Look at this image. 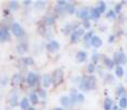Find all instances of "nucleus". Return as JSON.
Returning a JSON list of instances; mask_svg holds the SVG:
<instances>
[{
	"label": "nucleus",
	"instance_id": "nucleus-41",
	"mask_svg": "<svg viewBox=\"0 0 127 110\" xmlns=\"http://www.w3.org/2000/svg\"><path fill=\"white\" fill-rule=\"evenodd\" d=\"M106 78H107V80H108V82H113V80H114V78H113V76H112L111 74H106Z\"/></svg>",
	"mask_w": 127,
	"mask_h": 110
},
{
	"label": "nucleus",
	"instance_id": "nucleus-4",
	"mask_svg": "<svg viewBox=\"0 0 127 110\" xmlns=\"http://www.w3.org/2000/svg\"><path fill=\"white\" fill-rule=\"evenodd\" d=\"M76 16L82 20H90V9L89 8H81L76 11Z\"/></svg>",
	"mask_w": 127,
	"mask_h": 110
},
{
	"label": "nucleus",
	"instance_id": "nucleus-37",
	"mask_svg": "<svg viewBox=\"0 0 127 110\" xmlns=\"http://www.w3.org/2000/svg\"><path fill=\"white\" fill-rule=\"evenodd\" d=\"M122 8H123V2H121V3H117L115 6V8H114V11H115V13H119V12L122 11Z\"/></svg>",
	"mask_w": 127,
	"mask_h": 110
},
{
	"label": "nucleus",
	"instance_id": "nucleus-25",
	"mask_svg": "<svg viewBox=\"0 0 127 110\" xmlns=\"http://www.w3.org/2000/svg\"><path fill=\"white\" fill-rule=\"evenodd\" d=\"M20 80H21L20 75L16 74V75H13V77L11 78V84L13 85V86H16V85H19V84H20Z\"/></svg>",
	"mask_w": 127,
	"mask_h": 110
},
{
	"label": "nucleus",
	"instance_id": "nucleus-14",
	"mask_svg": "<svg viewBox=\"0 0 127 110\" xmlns=\"http://www.w3.org/2000/svg\"><path fill=\"white\" fill-rule=\"evenodd\" d=\"M103 63L108 69H113V67L115 66V63H114L113 58H109V57H107V56H104L103 57Z\"/></svg>",
	"mask_w": 127,
	"mask_h": 110
},
{
	"label": "nucleus",
	"instance_id": "nucleus-26",
	"mask_svg": "<svg viewBox=\"0 0 127 110\" xmlns=\"http://www.w3.org/2000/svg\"><path fill=\"white\" fill-rule=\"evenodd\" d=\"M118 106L121 107V109L127 108V98H126V97H122V98H119Z\"/></svg>",
	"mask_w": 127,
	"mask_h": 110
},
{
	"label": "nucleus",
	"instance_id": "nucleus-3",
	"mask_svg": "<svg viewBox=\"0 0 127 110\" xmlns=\"http://www.w3.org/2000/svg\"><path fill=\"white\" fill-rule=\"evenodd\" d=\"M63 77H64L63 70L60 69V68H58V69L54 70V73H53V75H52V82L54 83V85H59L60 83H62Z\"/></svg>",
	"mask_w": 127,
	"mask_h": 110
},
{
	"label": "nucleus",
	"instance_id": "nucleus-7",
	"mask_svg": "<svg viewBox=\"0 0 127 110\" xmlns=\"http://www.w3.org/2000/svg\"><path fill=\"white\" fill-rule=\"evenodd\" d=\"M46 48H48L49 52L54 53V52H57L59 48H60V45H59V43L57 42V41L52 40V41H50V42H49L48 46H46Z\"/></svg>",
	"mask_w": 127,
	"mask_h": 110
},
{
	"label": "nucleus",
	"instance_id": "nucleus-15",
	"mask_svg": "<svg viewBox=\"0 0 127 110\" xmlns=\"http://www.w3.org/2000/svg\"><path fill=\"white\" fill-rule=\"evenodd\" d=\"M99 17H101V13L97 10V8H91L90 9V19H93V20H98Z\"/></svg>",
	"mask_w": 127,
	"mask_h": 110
},
{
	"label": "nucleus",
	"instance_id": "nucleus-46",
	"mask_svg": "<svg viewBox=\"0 0 127 110\" xmlns=\"http://www.w3.org/2000/svg\"><path fill=\"white\" fill-rule=\"evenodd\" d=\"M29 110H35V109H33V108H29Z\"/></svg>",
	"mask_w": 127,
	"mask_h": 110
},
{
	"label": "nucleus",
	"instance_id": "nucleus-1",
	"mask_svg": "<svg viewBox=\"0 0 127 110\" xmlns=\"http://www.w3.org/2000/svg\"><path fill=\"white\" fill-rule=\"evenodd\" d=\"M113 61H114V63H115V65H117V66L126 64L127 57H126L125 52H124L122 48L118 51V52H115L114 55H113Z\"/></svg>",
	"mask_w": 127,
	"mask_h": 110
},
{
	"label": "nucleus",
	"instance_id": "nucleus-23",
	"mask_svg": "<svg viewBox=\"0 0 127 110\" xmlns=\"http://www.w3.org/2000/svg\"><path fill=\"white\" fill-rule=\"evenodd\" d=\"M115 75H116V77H118V78H122L124 76V68L122 67V66H116Z\"/></svg>",
	"mask_w": 127,
	"mask_h": 110
},
{
	"label": "nucleus",
	"instance_id": "nucleus-42",
	"mask_svg": "<svg viewBox=\"0 0 127 110\" xmlns=\"http://www.w3.org/2000/svg\"><path fill=\"white\" fill-rule=\"evenodd\" d=\"M39 92H40V94H39V95H40V97H42V98H44V97L46 96V94H45L44 90H40Z\"/></svg>",
	"mask_w": 127,
	"mask_h": 110
},
{
	"label": "nucleus",
	"instance_id": "nucleus-19",
	"mask_svg": "<svg viewBox=\"0 0 127 110\" xmlns=\"http://www.w3.org/2000/svg\"><path fill=\"white\" fill-rule=\"evenodd\" d=\"M20 107L22 110H29V108H30V100L27 98H22L20 101Z\"/></svg>",
	"mask_w": 127,
	"mask_h": 110
},
{
	"label": "nucleus",
	"instance_id": "nucleus-12",
	"mask_svg": "<svg viewBox=\"0 0 127 110\" xmlns=\"http://www.w3.org/2000/svg\"><path fill=\"white\" fill-rule=\"evenodd\" d=\"M75 58H76V61L79 63H83L86 61L87 58V53L84 52V51H80V52L76 53V55H75Z\"/></svg>",
	"mask_w": 127,
	"mask_h": 110
},
{
	"label": "nucleus",
	"instance_id": "nucleus-34",
	"mask_svg": "<svg viewBox=\"0 0 127 110\" xmlns=\"http://www.w3.org/2000/svg\"><path fill=\"white\" fill-rule=\"evenodd\" d=\"M9 8H10L11 10H17V9L19 8L18 1H10V3H9Z\"/></svg>",
	"mask_w": 127,
	"mask_h": 110
},
{
	"label": "nucleus",
	"instance_id": "nucleus-2",
	"mask_svg": "<svg viewBox=\"0 0 127 110\" xmlns=\"http://www.w3.org/2000/svg\"><path fill=\"white\" fill-rule=\"evenodd\" d=\"M85 34L84 28H77L72 34H71V42L72 43H77L80 41V38Z\"/></svg>",
	"mask_w": 127,
	"mask_h": 110
},
{
	"label": "nucleus",
	"instance_id": "nucleus-38",
	"mask_svg": "<svg viewBox=\"0 0 127 110\" xmlns=\"http://www.w3.org/2000/svg\"><path fill=\"white\" fill-rule=\"evenodd\" d=\"M23 62L26 63L27 65H32V64H33V61L31 60L30 57H26V58H23Z\"/></svg>",
	"mask_w": 127,
	"mask_h": 110
},
{
	"label": "nucleus",
	"instance_id": "nucleus-21",
	"mask_svg": "<svg viewBox=\"0 0 127 110\" xmlns=\"http://www.w3.org/2000/svg\"><path fill=\"white\" fill-rule=\"evenodd\" d=\"M125 87L122 86V85H119L118 87H117L116 89V95L119 97V98H122V97H125Z\"/></svg>",
	"mask_w": 127,
	"mask_h": 110
},
{
	"label": "nucleus",
	"instance_id": "nucleus-16",
	"mask_svg": "<svg viewBox=\"0 0 127 110\" xmlns=\"http://www.w3.org/2000/svg\"><path fill=\"white\" fill-rule=\"evenodd\" d=\"M0 40L1 41H9L10 40L9 31H7L6 29H0Z\"/></svg>",
	"mask_w": 127,
	"mask_h": 110
},
{
	"label": "nucleus",
	"instance_id": "nucleus-28",
	"mask_svg": "<svg viewBox=\"0 0 127 110\" xmlns=\"http://www.w3.org/2000/svg\"><path fill=\"white\" fill-rule=\"evenodd\" d=\"M93 36H94V34H93V31H89L87 33H85L84 34V41H85V43H87V42L91 43Z\"/></svg>",
	"mask_w": 127,
	"mask_h": 110
},
{
	"label": "nucleus",
	"instance_id": "nucleus-13",
	"mask_svg": "<svg viewBox=\"0 0 127 110\" xmlns=\"http://www.w3.org/2000/svg\"><path fill=\"white\" fill-rule=\"evenodd\" d=\"M69 2L64 1V0H59V1L57 2V8H55V10H57L58 12H63L65 11V9H66V6Z\"/></svg>",
	"mask_w": 127,
	"mask_h": 110
},
{
	"label": "nucleus",
	"instance_id": "nucleus-36",
	"mask_svg": "<svg viewBox=\"0 0 127 110\" xmlns=\"http://www.w3.org/2000/svg\"><path fill=\"white\" fill-rule=\"evenodd\" d=\"M84 101H85L84 95L81 94V92H79V95H77V97H76V102H79V104H83Z\"/></svg>",
	"mask_w": 127,
	"mask_h": 110
},
{
	"label": "nucleus",
	"instance_id": "nucleus-35",
	"mask_svg": "<svg viewBox=\"0 0 127 110\" xmlns=\"http://www.w3.org/2000/svg\"><path fill=\"white\" fill-rule=\"evenodd\" d=\"M86 70L90 73V74L94 73V72H95V65L93 64V63H90V64L86 66Z\"/></svg>",
	"mask_w": 127,
	"mask_h": 110
},
{
	"label": "nucleus",
	"instance_id": "nucleus-29",
	"mask_svg": "<svg viewBox=\"0 0 127 110\" xmlns=\"http://www.w3.org/2000/svg\"><path fill=\"white\" fill-rule=\"evenodd\" d=\"M65 11H66L69 14H73V13L75 12V6H74L73 3H67L66 9H65Z\"/></svg>",
	"mask_w": 127,
	"mask_h": 110
},
{
	"label": "nucleus",
	"instance_id": "nucleus-18",
	"mask_svg": "<svg viewBox=\"0 0 127 110\" xmlns=\"http://www.w3.org/2000/svg\"><path fill=\"white\" fill-rule=\"evenodd\" d=\"M76 29V25H72V24H66V25L63 28V33L64 34H70L73 33Z\"/></svg>",
	"mask_w": 127,
	"mask_h": 110
},
{
	"label": "nucleus",
	"instance_id": "nucleus-43",
	"mask_svg": "<svg viewBox=\"0 0 127 110\" xmlns=\"http://www.w3.org/2000/svg\"><path fill=\"white\" fill-rule=\"evenodd\" d=\"M23 3L26 4V6H29V4L31 3V1H23Z\"/></svg>",
	"mask_w": 127,
	"mask_h": 110
},
{
	"label": "nucleus",
	"instance_id": "nucleus-45",
	"mask_svg": "<svg viewBox=\"0 0 127 110\" xmlns=\"http://www.w3.org/2000/svg\"><path fill=\"white\" fill-rule=\"evenodd\" d=\"M54 110H65L64 108H55Z\"/></svg>",
	"mask_w": 127,
	"mask_h": 110
},
{
	"label": "nucleus",
	"instance_id": "nucleus-17",
	"mask_svg": "<svg viewBox=\"0 0 127 110\" xmlns=\"http://www.w3.org/2000/svg\"><path fill=\"white\" fill-rule=\"evenodd\" d=\"M114 106V101L112 100L111 98H105L104 100V104H103V107H104V110H111L112 108H113Z\"/></svg>",
	"mask_w": 127,
	"mask_h": 110
},
{
	"label": "nucleus",
	"instance_id": "nucleus-30",
	"mask_svg": "<svg viewBox=\"0 0 127 110\" xmlns=\"http://www.w3.org/2000/svg\"><path fill=\"white\" fill-rule=\"evenodd\" d=\"M10 105L12 107H16L17 105H18V96H17V94H13L11 96L10 98Z\"/></svg>",
	"mask_w": 127,
	"mask_h": 110
},
{
	"label": "nucleus",
	"instance_id": "nucleus-44",
	"mask_svg": "<svg viewBox=\"0 0 127 110\" xmlns=\"http://www.w3.org/2000/svg\"><path fill=\"white\" fill-rule=\"evenodd\" d=\"M113 110H118V108H117V106H113Z\"/></svg>",
	"mask_w": 127,
	"mask_h": 110
},
{
	"label": "nucleus",
	"instance_id": "nucleus-32",
	"mask_svg": "<svg viewBox=\"0 0 127 110\" xmlns=\"http://www.w3.org/2000/svg\"><path fill=\"white\" fill-rule=\"evenodd\" d=\"M105 17H106L107 19H115L116 18V13L114 10H108L107 11V13L105 14Z\"/></svg>",
	"mask_w": 127,
	"mask_h": 110
},
{
	"label": "nucleus",
	"instance_id": "nucleus-22",
	"mask_svg": "<svg viewBox=\"0 0 127 110\" xmlns=\"http://www.w3.org/2000/svg\"><path fill=\"white\" fill-rule=\"evenodd\" d=\"M29 100H30L31 104L35 105L39 102V97H38V94L36 92H31L30 94V97H29Z\"/></svg>",
	"mask_w": 127,
	"mask_h": 110
},
{
	"label": "nucleus",
	"instance_id": "nucleus-8",
	"mask_svg": "<svg viewBox=\"0 0 127 110\" xmlns=\"http://www.w3.org/2000/svg\"><path fill=\"white\" fill-rule=\"evenodd\" d=\"M41 83H42V87H44V88L50 87L51 83H53L52 82V77H51L49 74H44L42 76V80H41Z\"/></svg>",
	"mask_w": 127,
	"mask_h": 110
},
{
	"label": "nucleus",
	"instance_id": "nucleus-9",
	"mask_svg": "<svg viewBox=\"0 0 127 110\" xmlns=\"http://www.w3.org/2000/svg\"><path fill=\"white\" fill-rule=\"evenodd\" d=\"M91 45L93 46V47H95V48H98V47H101V46L103 45V41H102V39L99 38V36L94 35L93 36V39H92V41H91Z\"/></svg>",
	"mask_w": 127,
	"mask_h": 110
},
{
	"label": "nucleus",
	"instance_id": "nucleus-20",
	"mask_svg": "<svg viewBox=\"0 0 127 110\" xmlns=\"http://www.w3.org/2000/svg\"><path fill=\"white\" fill-rule=\"evenodd\" d=\"M28 51V45L27 44H19L18 46H17V52L19 53V54H24V53Z\"/></svg>",
	"mask_w": 127,
	"mask_h": 110
},
{
	"label": "nucleus",
	"instance_id": "nucleus-27",
	"mask_svg": "<svg viewBox=\"0 0 127 110\" xmlns=\"http://www.w3.org/2000/svg\"><path fill=\"white\" fill-rule=\"evenodd\" d=\"M35 9L39 11L43 10L45 8V1H35V4H34Z\"/></svg>",
	"mask_w": 127,
	"mask_h": 110
},
{
	"label": "nucleus",
	"instance_id": "nucleus-39",
	"mask_svg": "<svg viewBox=\"0 0 127 110\" xmlns=\"http://www.w3.org/2000/svg\"><path fill=\"white\" fill-rule=\"evenodd\" d=\"M83 24H84V28H85V29H89L90 26H91L90 20H85V21H84V23H83Z\"/></svg>",
	"mask_w": 127,
	"mask_h": 110
},
{
	"label": "nucleus",
	"instance_id": "nucleus-24",
	"mask_svg": "<svg viewBox=\"0 0 127 110\" xmlns=\"http://www.w3.org/2000/svg\"><path fill=\"white\" fill-rule=\"evenodd\" d=\"M96 8H97V10L99 11V13H101V14L104 13V12L106 11V3H105L104 1H99L98 2V6H97Z\"/></svg>",
	"mask_w": 127,
	"mask_h": 110
},
{
	"label": "nucleus",
	"instance_id": "nucleus-33",
	"mask_svg": "<svg viewBox=\"0 0 127 110\" xmlns=\"http://www.w3.org/2000/svg\"><path fill=\"white\" fill-rule=\"evenodd\" d=\"M44 23L46 25H52V24H54V18L53 17H46L44 19Z\"/></svg>",
	"mask_w": 127,
	"mask_h": 110
},
{
	"label": "nucleus",
	"instance_id": "nucleus-31",
	"mask_svg": "<svg viewBox=\"0 0 127 110\" xmlns=\"http://www.w3.org/2000/svg\"><path fill=\"white\" fill-rule=\"evenodd\" d=\"M99 57H101V55L98 54V53H93L92 54V63L94 65H96L97 63H98V61H99Z\"/></svg>",
	"mask_w": 127,
	"mask_h": 110
},
{
	"label": "nucleus",
	"instance_id": "nucleus-10",
	"mask_svg": "<svg viewBox=\"0 0 127 110\" xmlns=\"http://www.w3.org/2000/svg\"><path fill=\"white\" fill-rule=\"evenodd\" d=\"M27 82L30 86H34L36 84V74L33 72H29L28 73V77H27Z\"/></svg>",
	"mask_w": 127,
	"mask_h": 110
},
{
	"label": "nucleus",
	"instance_id": "nucleus-48",
	"mask_svg": "<svg viewBox=\"0 0 127 110\" xmlns=\"http://www.w3.org/2000/svg\"><path fill=\"white\" fill-rule=\"evenodd\" d=\"M126 76H127V75H126Z\"/></svg>",
	"mask_w": 127,
	"mask_h": 110
},
{
	"label": "nucleus",
	"instance_id": "nucleus-40",
	"mask_svg": "<svg viewBox=\"0 0 127 110\" xmlns=\"http://www.w3.org/2000/svg\"><path fill=\"white\" fill-rule=\"evenodd\" d=\"M114 41H115V35L112 34V35H109V38H108V43H113Z\"/></svg>",
	"mask_w": 127,
	"mask_h": 110
},
{
	"label": "nucleus",
	"instance_id": "nucleus-47",
	"mask_svg": "<svg viewBox=\"0 0 127 110\" xmlns=\"http://www.w3.org/2000/svg\"><path fill=\"white\" fill-rule=\"evenodd\" d=\"M118 110H124V109H121V108H119V109H118Z\"/></svg>",
	"mask_w": 127,
	"mask_h": 110
},
{
	"label": "nucleus",
	"instance_id": "nucleus-6",
	"mask_svg": "<svg viewBox=\"0 0 127 110\" xmlns=\"http://www.w3.org/2000/svg\"><path fill=\"white\" fill-rule=\"evenodd\" d=\"M60 102L63 107H65V108H69V107L74 106V102L72 101V99H71L70 96H62L60 98Z\"/></svg>",
	"mask_w": 127,
	"mask_h": 110
},
{
	"label": "nucleus",
	"instance_id": "nucleus-5",
	"mask_svg": "<svg viewBox=\"0 0 127 110\" xmlns=\"http://www.w3.org/2000/svg\"><path fill=\"white\" fill-rule=\"evenodd\" d=\"M11 32L13 35L16 36H21L23 34V29L21 28V25L18 23V22H13V23L11 24Z\"/></svg>",
	"mask_w": 127,
	"mask_h": 110
},
{
	"label": "nucleus",
	"instance_id": "nucleus-11",
	"mask_svg": "<svg viewBox=\"0 0 127 110\" xmlns=\"http://www.w3.org/2000/svg\"><path fill=\"white\" fill-rule=\"evenodd\" d=\"M86 82H87V85H89V89L90 90L95 89V87H96V78H95V76H92V75L87 76L86 77Z\"/></svg>",
	"mask_w": 127,
	"mask_h": 110
}]
</instances>
